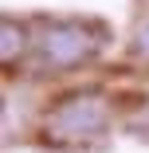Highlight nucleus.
I'll use <instances>...</instances> for the list:
<instances>
[{
  "instance_id": "f257e3e1",
  "label": "nucleus",
  "mask_w": 149,
  "mask_h": 153,
  "mask_svg": "<svg viewBox=\"0 0 149 153\" xmlns=\"http://www.w3.org/2000/svg\"><path fill=\"white\" fill-rule=\"evenodd\" d=\"M102 51L98 36L82 20H47L36 39V63L39 71H75L86 59Z\"/></svg>"
},
{
  "instance_id": "f03ea898",
  "label": "nucleus",
  "mask_w": 149,
  "mask_h": 153,
  "mask_svg": "<svg viewBox=\"0 0 149 153\" xmlns=\"http://www.w3.org/2000/svg\"><path fill=\"white\" fill-rule=\"evenodd\" d=\"M51 134H59L63 141H86L98 137L110 126V106L102 102V94L94 90H82V94H71L67 102H59V110L51 114Z\"/></svg>"
},
{
  "instance_id": "7ed1b4c3",
  "label": "nucleus",
  "mask_w": 149,
  "mask_h": 153,
  "mask_svg": "<svg viewBox=\"0 0 149 153\" xmlns=\"http://www.w3.org/2000/svg\"><path fill=\"white\" fill-rule=\"evenodd\" d=\"M27 47V27L20 20H4V63H16V55Z\"/></svg>"
},
{
  "instance_id": "20e7f679",
  "label": "nucleus",
  "mask_w": 149,
  "mask_h": 153,
  "mask_svg": "<svg viewBox=\"0 0 149 153\" xmlns=\"http://www.w3.org/2000/svg\"><path fill=\"white\" fill-rule=\"evenodd\" d=\"M130 51H133V59L149 63V16L137 24V32H133V39H130Z\"/></svg>"
}]
</instances>
